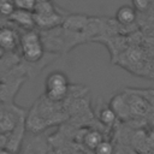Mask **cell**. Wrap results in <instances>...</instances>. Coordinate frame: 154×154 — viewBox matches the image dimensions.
Instances as JSON below:
<instances>
[{
    "label": "cell",
    "instance_id": "obj_15",
    "mask_svg": "<svg viewBox=\"0 0 154 154\" xmlns=\"http://www.w3.org/2000/svg\"><path fill=\"white\" fill-rule=\"evenodd\" d=\"M5 54H6V51L0 46V59H1V58H4V57H5Z\"/></svg>",
    "mask_w": 154,
    "mask_h": 154
},
{
    "label": "cell",
    "instance_id": "obj_12",
    "mask_svg": "<svg viewBox=\"0 0 154 154\" xmlns=\"http://www.w3.org/2000/svg\"><path fill=\"white\" fill-rule=\"evenodd\" d=\"M14 8L16 7H14L12 0H1L0 1V14L8 17L13 12Z\"/></svg>",
    "mask_w": 154,
    "mask_h": 154
},
{
    "label": "cell",
    "instance_id": "obj_11",
    "mask_svg": "<svg viewBox=\"0 0 154 154\" xmlns=\"http://www.w3.org/2000/svg\"><path fill=\"white\" fill-rule=\"evenodd\" d=\"M12 1L16 8L28 10V11H34L37 2V0H12Z\"/></svg>",
    "mask_w": 154,
    "mask_h": 154
},
{
    "label": "cell",
    "instance_id": "obj_16",
    "mask_svg": "<svg viewBox=\"0 0 154 154\" xmlns=\"http://www.w3.org/2000/svg\"><path fill=\"white\" fill-rule=\"evenodd\" d=\"M37 1H51V0H37Z\"/></svg>",
    "mask_w": 154,
    "mask_h": 154
},
{
    "label": "cell",
    "instance_id": "obj_8",
    "mask_svg": "<svg viewBox=\"0 0 154 154\" xmlns=\"http://www.w3.org/2000/svg\"><path fill=\"white\" fill-rule=\"evenodd\" d=\"M97 118H99V122L103 126H112V125H114L118 116L109 105H106L100 108V111L97 113Z\"/></svg>",
    "mask_w": 154,
    "mask_h": 154
},
{
    "label": "cell",
    "instance_id": "obj_14",
    "mask_svg": "<svg viewBox=\"0 0 154 154\" xmlns=\"http://www.w3.org/2000/svg\"><path fill=\"white\" fill-rule=\"evenodd\" d=\"M0 154H19L18 152L11 150L8 148H0Z\"/></svg>",
    "mask_w": 154,
    "mask_h": 154
},
{
    "label": "cell",
    "instance_id": "obj_2",
    "mask_svg": "<svg viewBox=\"0 0 154 154\" xmlns=\"http://www.w3.org/2000/svg\"><path fill=\"white\" fill-rule=\"evenodd\" d=\"M34 17L36 28L40 30H48L63 25L65 16L55 8L53 0L37 1L34 8Z\"/></svg>",
    "mask_w": 154,
    "mask_h": 154
},
{
    "label": "cell",
    "instance_id": "obj_10",
    "mask_svg": "<svg viewBox=\"0 0 154 154\" xmlns=\"http://www.w3.org/2000/svg\"><path fill=\"white\" fill-rule=\"evenodd\" d=\"M94 154H114V146L111 141L108 140H102L97 146L96 148L93 150Z\"/></svg>",
    "mask_w": 154,
    "mask_h": 154
},
{
    "label": "cell",
    "instance_id": "obj_9",
    "mask_svg": "<svg viewBox=\"0 0 154 154\" xmlns=\"http://www.w3.org/2000/svg\"><path fill=\"white\" fill-rule=\"evenodd\" d=\"M102 140H103L102 134H101L100 131H97V130H89V131H87V132L83 135V137H82L83 144H84L85 147H88L89 149H91V150H94V149L96 148V146H97Z\"/></svg>",
    "mask_w": 154,
    "mask_h": 154
},
{
    "label": "cell",
    "instance_id": "obj_6",
    "mask_svg": "<svg viewBox=\"0 0 154 154\" xmlns=\"http://www.w3.org/2000/svg\"><path fill=\"white\" fill-rule=\"evenodd\" d=\"M20 34L11 26H0V46L7 52H13L19 47Z\"/></svg>",
    "mask_w": 154,
    "mask_h": 154
},
{
    "label": "cell",
    "instance_id": "obj_5",
    "mask_svg": "<svg viewBox=\"0 0 154 154\" xmlns=\"http://www.w3.org/2000/svg\"><path fill=\"white\" fill-rule=\"evenodd\" d=\"M7 18H8V20L14 23L17 26L22 28L23 30H29V29H35L36 28L34 11L14 8L13 12Z\"/></svg>",
    "mask_w": 154,
    "mask_h": 154
},
{
    "label": "cell",
    "instance_id": "obj_4",
    "mask_svg": "<svg viewBox=\"0 0 154 154\" xmlns=\"http://www.w3.org/2000/svg\"><path fill=\"white\" fill-rule=\"evenodd\" d=\"M49 142L43 132H29L24 136L19 154H48Z\"/></svg>",
    "mask_w": 154,
    "mask_h": 154
},
{
    "label": "cell",
    "instance_id": "obj_3",
    "mask_svg": "<svg viewBox=\"0 0 154 154\" xmlns=\"http://www.w3.org/2000/svg\"><path fill=\"white\" fill-rule=\"evenodd\" d=\"M70 91V82L63 71L51 72L45 81V96L54 102H61Z\"/></svg>",
    "mask_w": 154,
    "mask_h": 154
},
{
    "label": "cell",
    "instance_id": "obj_7",
    "mask_svg": "<svg viewBox=\"0 0 154 154\" xmlns=\"http://www.w3.org/2000/svg\"><path fill=\"white\" fill-rule=\"evenodd\" d=\"M114 19L120 26L128 28V26L132 25L136 22V19H137V10L134 6L123 5L117 10Z\"/></svg>",
    "mask_w": 154,
    "mask_h": 154
},
{
    "label": "cell",
    "instance_id": "obj_13",
    "mask_svg": "<svg viewBox=\"0 0 154 154\" xmlns=\"http://www.w3.org/2000/svg\"><path fill=\"white\" fill-rule=\"evenodd\" d=\"M132 4L137 11H146L149 6V0H132Z\"/></svg>",
    "mask_w": 154,
    "mask_h": 154
},
{
    "label": "cell",
    "instance_id": "obj_1",
    "mask_svg": "<svg viewBox=\"0 0 154 154\" xmlns=\"http://www.w3.org/2000/svg\"><path fill=\"white\" fill-rule=\"evenodd\" d=\"M19 49L25 61L34 64L40 61L46 51L41 34L35 29L24 30L19 36Z\"/></svg>",
    "mask_w": 154,
    "mask_h": 154
}]
</instances>
